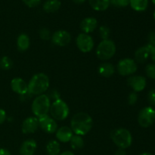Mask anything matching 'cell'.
Returning <instances> with one entry per match:
<instances>
[{
	"mask_svg": "<svg viewBox=\"0 0 155 155\" xmlns=\"http://www.w3.org/2000/svg\"><path fill=\"white\" fill-rule=\"evenodd\" d=\"M98 72L101 77L108 78L110 77L115 72V68L112 64L105 62L99 65L98 68Z\"/></svg>",
	"mask_w": 155,
	"mask_h": 155,
	"instance_id": "d6986e66",
	"label": "cell"
},
{
	"mask_svg": "<svg viewBox=\"0 0 155 155\" xmlns=\"http://www.w3.org/2000/svg\"><path fill=\"white\" fill-rule=\"evenodd\" d=\"M110 138L118 148L127 149L133 143V136L128 130L124 128L116 129L110 133Z\"/></svg>",
	"mask_w": 155,
	"mask_h": 155,
	"instance_id": "3957f363",
	"label": "cell"
},
{
	"mask_svg": "<svg viewBox=\"0 0 155 155\" xmlns=\"http://www.w3.org/2000/svg\"><path fill=\"white\" fill-rule=\"evenodd\" d=\"M36 141L33 139H27L24 141L20 148V154L21 155H33L36 152Z\"/></svg>",
	"mask_w": 155,
	"mask_h": 155,
	"instance_id": "e0dca14e",
	"label": "cell"
},
{
	"mask_svg": "<svg viewBox=\"0 0 155 155\" xmlns=\"http://www.w3.org/2000/svg\"><path fill=\"white\" fill-rule=\"evenodd\" d=\"M92 117L85 112H79L74 114L71 121V129L77 136H86L92 130Z\"/></svg>",
	"mask_w": 155,
	"mask_h": 155,
	"instance_id": "6da1fadb",
	"label": "cell"
},
{
	"mask_svg": "<svg viewBox=\"0 0 155 155\" xmlns=\"http://www.w3.org/2000/svg\"><path fill=\"white\" fill-rule=\"evenodd\" d=\"M11 88L13 92L20 95L28 92V84L20 77H16L12 80Z\"/></svg>",
	"mask_w": 155,
	"mask_h": 155,
	"instance_id": "9a60e30c",
	"label": "cell"
},
{
	"mask_svg": "<svg viewBox=\"0 0 155 155\" xmlns=\"http://www.w3.org/2000/svg\"><path fill=\"white\" fill-rule=\"evenodd\" d=\"M31 98H32V95L29 92L20 95V99H21V101H28V100H30Z\"/></svg>",
	"mask_w": 155,
	"mask_h": 155,
	"instance_id": "d590c367",
	"label": "cell"
},
{
	"mask_svg": "<svg viewBox=\"0 0 155 155\" xmlns=\"http://www.w3.org/2000/svg\"><path fill=\"white\" fill-rule=\"evenodd\" d=\"M151 1H152L153 4H154V5H155V0H151Z\"/></svg>",
	"mask_w": 155,
	"mask_h": 155,
	"instance_id": "f6af8a7d",
	"label": "cell"
},
{
	"mask_svg": "<svg viewBox=\"0 0 155 155\" xmlns=\"http://www.w3.org/2000/svg\"><path fill=\"white\" fill-rule=\"evenodd\" d=\"M118 73L121 76H131L136 72L138 69L136 61L131 58H124L120 61L117 65Z\"/></svg>",
	"mask_w": 155,
	"mask_h": 155,
	"instance_id": "ba28073f",
	"label": "cell"
},
{
	"mask_svg": "<svg viewBox=\"0 0 155 155\" xmlns=\"http://www.w3.org/2000/svg\"><path fill=\"white\" fill-rule=\"evenodd\" d=\"M110 5L116 7H127L130 5V0H110Z\"/></svg>",
	"mask_w": 155,
	"mask_h": 155,
	"instance_id": "f1b7e54d",
	"label": "cell"
},
{
	"mask_svg": "<svg viewBox=\"0 0 155 155\" xmlns=\"http://www.w3.org/2000/svg\"><path fill=\"white\" fill-rule=\"evenodd\" d=\"M6 120V112L3 109L0 108V125L2 124Z\"/></svg>",
	"mask_w": 155,
	"mask_h": 155,
	"instance_id": "8d00e7d4",
	"label": "cell"
},
{
	"mask_svg": "<svg viewBox=\"0 0 155 155\" xmlns=\"http://www.w3.org/2000/svg\"><path fill=\"white\" fill-rule=\"evenodd\" d=\"M130 5L136 12H144L148 6V0H130Z\"/></svg>",
	"mask_w": 155,
	"mask_h": 155,
	"instance_id": "603a6c76",
	"label": "cell"
},
{
	"mask_svg": "<svg viewBox=\"0 0 155 155\" xmlns=\"http://www.w3.org/2000/svg\"><path fill=\"white\" fill-rule=\"evenodd\" d=\"M51 42L58 46H66L71 42V35L66 30H59L51 35Z\"/></svg>",
	"mask_w": 155,
	"mask_h": 155,
	"instance_id": "8fae6325",
	"label": "cell"
},
{
	"mask_svg": "<svg viewBox=\"0 0 155 155\" xmlns=\"http://www.w3.org/2000/svg\"><path fill=\"white\" fill-rule=\"evenodd\" d=\"M89 5L97 12H104L108 8L110 0H89Z\"/></svg>",
	"mask_w": 155,
	"mask_h": 155,
	"instance_id": "ffe728a7",
	"label": "cell"
},
{
	"mask_svg": "<svg viewBox=\"0 0 155 155\" xmlns=\"http://www.w3.org/2000/svg\"><path fill=\"white\" fill-rule=\"evenodd\" d=\"M150 57H151V60L154 61V63L155 64V47H153L152 49H151V55H150Z\"/></svg>",
	"mask_w": 155,
	"mask_h": 155,
	"instance_id": "ab89813d",
	"label": "cell"
},
{
	"mask_svg": "<svg viewBox=\"0 0 155 155\" xmlns=\"http://www.w3.org/2000/svg\"><path fill=\"white\" fill-rule=\"evenodd\" d=\"M145 73L148 78L155 80V64H149L145 68Z\"/></svg>",
	"mask_w": 155,
	"mask_h": 155,
	"instance_id": "83f0119b",
	"label": "cell"
},
{
	"mask_svg": "<svg viewBox=\"0 0 155 155\" xmlns=\"http://www.w3.org/2000/svg\"><path fill=\"white\" fill-rule=\"evenodd\" d=\"M155 122V110L151 106L145 107L139 111L138 115V123L140 127L148 128Z\"/></svg>",
	"mask_w": 155,
	"mask_h": 155,
	"instance_id": "52a82bcc",
	"label": "cell"
},
{
	"mask_svg": "<svg viewBox=\"0 0 155 155\" xmlns=\"http://www.w3.org/2000/svg\"><path fill=\"white\" fill-rule=\"evenodd\" d=\"M0 155H12L10 151L5 148H0Z\"/></svg>",
	"mask_w": 155,
	"mask_h": 155,
	"instance_id": "f35d334b",
	"label": "cell"
},
{
	"mask_svg": "<svg viewBox=\"0 0 155 155\" xmlns=\"http://www.w3.org/2000/svg\"><path fill=\"white\" fill-rule=\"evenodd\" d=\"M97 26H98V21L92 17L84 18L80 23V29L83 33L86 34L93 32L96 29Z\"/></svg>",
	"mask_w": 155,
	"mask_h": 155,
	"instance_id": "2e32d148",
	"label": "cell"
},
{
	"mask_svg": "<svg viewBox=\"0 0 155 155\" xmlns=\"http://www.w3.org/2000/svg\"><path fill=\"white\" fill-rule=\"evenodd\" d=\"M127 84L135 92H139L145 89L147 81L142 76H131L127 80Z\"/></svg>",
	"mask_w": 155,
	"mask_h": 155,
	"instance_id": "7c38bea8",
	"label": "cell"
},
{
	"mask_svg": "<svg viewBox=\"0 0 155 155\" xmlns=\"http://www.w3.org/2000/svg\"><path fill=\"white\" fill-rule=\"evenodd\" d=\"M114 155H127L125 149H122V148H118L116 151H115Z\"/></svg>",
	"mask_w": 155,
	"mask_h": 155,
	"instance_id": "74e56055",
	"label": "cell"
},
{
	"mask_svg": "<svg viewBox=\"0 0 155 155\" xmlns=\"http://www.w3.org/2000/svg\"><path fill=\"white\" fill-rule=\"evenodd\" d=\"M148 101L151 106H155V89H151L148 92Z\"/></svg>",
	"mask_w": 155,
	"mask_h": 155,
	"instance_id": "836d02e7",
	"label": "cell"
},
{
	"mask_svg": "<svg viewBox=\"0 0 155 155\" xmlns=\"http://www.w3.org/2000/svg\"><path fill=\"white\" fill-rule=\"evenodd\" d=\"M61 5L59 0H47L43 4L42 8L47 13H53L60 8Z\"/></svg>",
	"mask_w": 155,
	"mask_h": 155,
	"instance_id": "7402d4cb",
	"label": "cell"
},
{
	"mask_svg": "<svg viewBox=\"0 0 155 155\" xmlns=\"http://www.w3.org/2000/svg\"><path fill=\"white\" fill-rule=\"evenodd\" d=\"M110 34V30L109 27L107 26H101L99 28V35L100 37L102 40H105V39H108L109 36Z\"/></svg>",
	"mask_w": 155,
	"mask_h": 155,
	"instance_id": "4316f807",
	"label": "cell"
},
{
	"mask_svg": "<svg viewBox=\"0 0 155 155\" xmlns=\"http://www.w3.org/2000/svg\"><path fill=\"white\" fill-rule=\"evenodd\" d=\"M70 143H71V148L74 150L81 149L84 146V141H83V139L82 138V136H77V135L73 136L71 141H70Z\"/></svg>",
	"mask_w": 155,
	"mask_h": 155,
	"instance_id": "d4e9b609",
	"label": "cell"
},
{
	"mask_svg": "<svg viewBox=\"0 0 155 155\" xmlns=\"http://www.w3.org/2000/svg\"><path fill=\"white\" fill-rule=\"evenodd\" d=\"M76 44L80 51L84 53L89 52L94 48V40L92 36L84 33L78 35L76 39Z\"/></svg>",
	"mask_w": 155,
	"mask_h": 155,
	"instance_id": "9c48e42d",
	"label": "cell"
},
{
	"mask_svg": "<svg viewBox=\"0 0 155 155\" xmlns=\"http://www.w3.org/2000/svg\"><path fill=\"white\" fill-rule=\"evenodd\" d=\"M153 47L149 45H145L144 46L138 48L135 52V61L136 63H144L148 59L151 55V51Z\"/></svg>",
	"mask_w": 155,
	"mask_h": 155,
	"instance_id": "5bb4252c",
	"label": "cell"
},
{
	"mask_svg": "<svg viewBox=\"0 0 155 155\" xmlns=\"http://www.w3.org/2000/svg\"><path fill=\"white\" fill-rule=\"evenodd\" d=\"M46 95L48 97L50 101L52 100L53 101H56V100L60 99V93H59L56 89H51V90H50L49 92L47 93Z\"/></svg>",
	"mask_w": 155,
	"mask_h": 155,
	"instance_id": "4dcf8cb0",
	"label": "cell"
},
{
	"mask_svg": "<svg viewBox=\"0 0 155 155\" xmlns=\"http://www.w3.org/2000/svg\"><path fill=\"white\" fill-rule=\"evenodd\" d=\"M49 112L53 119L61 121L68 117L70 110L67 103L60 98L53 101L52 104H51Z\"/></svg>",
	"mask_w": 155,
	"mask_h": 155,
	"instance_id": "8992f818",
	"label": "cell"
},
{
	"mask_svg": "<svg viewBox=\"0 0 155 155\" xmlns=\"http://www.w3.org/2000/svg\"><path fill=\"white\" fill-rule=\"evenodd\" d=\"M22 1L29 8L36 7L41 2V0H22Z\"/></svg>",
	"mask_w": 155,
	"mask_h": 155,
	"instance_id": "d6a6232c",
	"label": "cell"
},
{
	"mask_svg": "<svg viewBox=\"0 0 155 155\" xmlns=\"http://www.w3.org/2000/svg\"><path fill=\"white\" fill-rule=\"evenodd\" d=\"M39 37L43 40H48L51 39V35L50 33V30L47 28H42L39 32Z\"/></svg>",
	"mask_w": 155,
	"mask_h": 155,
	"instance_id": "f546056e",
	"label": "cell"
},
{
	"mask_svg": "<svg viewBox=\"0 0 155 155\" xmlns=\"http://www.w3.org/2000/svg\"><path fill=\"white\" fill-rule=\"evenodd\" d=\"M116 53V45L110 39L102 40L96 48V55L100 60L107 61L114 57Z\"/></svg>",
	"mask_w": 155,
	"mask_h": 155,
	"instance_id": "5b68a950",
	"label": "cell"
},
{
	"mask_svg": "<svg viewBox=\"0 0 155 155\" xmlns=\"http://www.w3.org/2000/svg\"><path fill=\"white\" fill-rule=\"evenodd\" d=\"M51 107V101L45 94L37 95L32 103V111L37 118L48 115Z\"/></svg>",
	"mask_w": 155,
	"mask_h": 155,
	"instance_id": "277c9868",
	"label": "cell"
},
{
	"mask_svg": "<svg viewBox=\"0 0 155 155\" xmlns=\"http://www.w3.org/2000/svg\"><path fill=\"white\" fill-rule=\"evenodd\" d=\"M39 128V120L36 117H30L25 119L21 126V130L24 134L34 133Z\"/></svg>",
	"mask_w": 155,
	"mask_h": 155,
	"instance_id": "4fadbf2b",
	"label": "cell"
},
{
	"mask_svg": "<svg viewBox=\"0 0 155 155\" xmlns=\"http://www.w3.org/2000/svg\"><path fill=\"white\" fill-rule=\"evenodd\" d=\"M73 1H74V2L76 3V4H83V3H84L86 0H73Z\"/></svg>",
	"mask_w": 155,
	"mask_h": 155,
	"instance_id": "b9f144b4",
	"label": "cell"
},
{
	"mask_svg": "<svg viewBox=\"0 0 155 155\" xmlns=\"http://www.w3.org/2000/svg\"><path fill=\"white\" fill-rule=\"evenodd\" d=\"M153 17H154V21H155V10H154V15H153Z\"/></svg>",
	"mask_w": 155,
	"mask_h": 155,
	"instance_id": "ee69618b",
	"label": "cell"
},
{
	"mask_svg": "<svg viewBox=\"0 0 155 155\" xmlns=\"http://www.w3.org/2000/svg\"><path fill=\"white\" fill-rule=\"evenodd\" d=\"M38 120H39V127H40L42 131L45 133L51 134L57 131L58 124L55 120L53 119L51 117L45 115L42 117L38 118Z\"/></svg>",
	"mask_w": 155,
	"mask_h": 155,
	"instance_id": "30bf717a",
	"label": "cell"
},
{
	"mask_svg": "<svg viewBox=\"0 0 155 155\" xmlns=\"http://www.w3.org/2000/svg\"><path fill=\"white\" fill-rule=\"evenodd\" d=\"M30 38L26 33H21L17 39V46L21 51H25L30 47Z\"/></svg>",
	"mask_w": 155,
	"mask_h": 155,
	"instance_id": "44dd1931",
	"label": "cell"
},
{
	"mask_svg": "<svg viewBox=\"0 0 155 155\" xmlns=\"http://www.w3.org/2000/svg\"><path fill=\"white\" fill-rule=\"evenodd\" d=\"M13 67V61L8 56H4L0 59V68L4 71H8Z\"/></svg>",
	"mask_w": 155,
	"mask_h": 155,
	"instance_id": "484cf974",
	"label": "cell"
},
{
	"mask_svg": "<svg viewBox=\"0 0 155 155\" xmlns=\"http://www.w3.org/2000/svg\"><path fill=\"white\" fill-rule=\"evenodd\" d=\"M46 151L48 155H59L61 154V146L58 141L51 140L46 145Z\"/></svg>",
	"mask_w": 155,
	"mask_h": 155,
	"instance_id": "cb8c5ba5",
	"label": "cell"
},
{
	"mask_svg": "<svg viewBox=\"0 0 155 155\" xmlns=\"http://www.w3.org/2000/svg\"><path fill=\"white\" fill-rule=\"evenodd\" d=\"M55 133L57 139L61 142H69L74 136L72 130L70 127L65 126L58 129Z\"/></svg>",
	"mask_w": 155,
	"mask_h": 155,
	"instance_id": "ac0fdd59",
	"label": "cell"
},
{
	"mask_svg": "<svg viewBox=\"0 0 155 155\" xmlns=\"http://www.w3.org/2000/svg\"><path fill=\"white\" fill-rule=\"evenodd\" d=\"M59 155H74V154L71 151H64L63 153H61V154H60Z\"/></svg>",
	"mask_w": 155,
	"mask_h": 155,
	"instance_id": "60d3db41",
	"label": "cell"
},
{
	"mask_svg": "<svg viewBox=\"0 0 155 155\" xmlns=\"http://www.w3.org/2000/svg\"><path fill=\"white\" fill-rule=\"evenodd\" d=\"M138 101V95L136 92H133L129 95L128 96V104L130 105H134Z\"/></svg>",
	"mask_w": 155,
	"mask_h": 155,
	"instance_id": "1f68e13d",
	"label": "cell"
},
{
	"mask_svg": "<svg viewBox=\"0 0 155 155\" xmlns=\"http://www.w3.org/2000/svg\"><path fill=\"white\" fill-rule=\"evenodd\" d=\"M148 45L155 47V32H151L148 36Z\"/></svg>",
	"mask_w": 155,
	"mask_h": 155,
	"instance_id": "e575fe53",
	"label": "cell"
},
{
	"mask_svg": "<svg viewBox=\"0 0 155 155\" xmlns=\"http://www.w3.org/2000/svg\"><path fill=\"white\" fill-rule=\"evenodd\" d=\"M139 155H154V154H151V153L145 152V153H142V154H139Z\"/></svg>",
	"mask_w": 155,
	"mask_h": 155,
	"instance_id": "7bdbcfd3",
	"label": "cell"
},
{
	"mask_svg": "<svg viewBox=\"0 0 155 155\" xmlns=\"http://www.w3.org/2000/svg\"><path fill=\"white\" fill-rule=\"evenodd\" d=\"M49 87V79L43 73L35 74L28 83V92L32 95H42Z\"/></svg>",
	"mask_w": 155,
	"mask_h": 155,
	"instance_id": "7a4b0ae2",
	"label": "cell"
}]
</instances>
